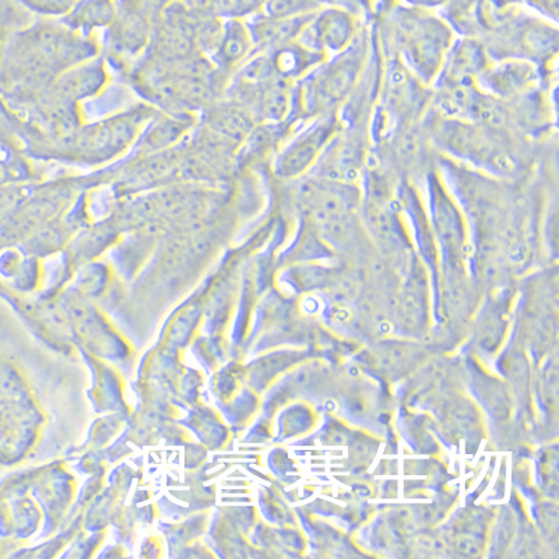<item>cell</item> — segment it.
Wrapping results in <instances>:
<instances>
[{"label":"cell","instance_id":"cell-3","mask_svg":"<svg viewBox=\"0 0 559 559\" xmlns=\"http://www.w3.org/2000/svg\"><path fill=\"white\" fill-rule=\"evenodd\" d=\"M146 118V111H143L142 115L140 111L121 115L118 118L94 123L82 131L76 129L61 142L74 156L86 159V162H105L131 146L138 136L140 123H143Z\"/></svg>","mask_w":559,"mask_h":559},{"label":"cell","instance_id":"cell-11","mask_svg":"<svg viewBox=\"0 0 559 559\" xmlns=\"http://www.w3.org/2000/svg\"><path fill=\"white\" fill-rule=\"evenodd\" d=\"M313 14L296 19H273L264 16V14L254 17L251 23L247 24L254 51L267 52L282 47V45L296 41Z\"/></svg>","mask_w":559,"mask_h":559},{"label":"cell","instance_id":"cell-6","mask_svg":"<svg viewBox=\"0 0 559 559\" xmlns=\"http://www.w3.org/2000/svg\"><path fill=\"white\" fill-rule=\"evenodd\" d=\"M357 35V19L353 13L338 8H321L309 20L297 41L312 51L334 57L347 49Z\"/></svg>","mask_w":559,"mask_h":559},{"label":"cell","instance_id":"cell-1","mask_svg":"<svg viewBox=\"0 0 559 559\" xmlns=\"http://www.w3.org/2000/svg\"><path fill=\"white\" fill-rule=\"evenodd\" d=\"M391 29L404 67L423 84L436 82L452 45L448 24L427 13L402 10L392 20Z\"/></svg>","mask_w":559,"mask_h":559},{"label":"cell","instance_id":"cell-19","mask_svg":"<svg viewBox=\"0 0 559 559\" xmlns=\"http://www.w3.org/2000/svg\"><path fill=\"white\" fill-rule=\"evenodd\" d=\"M33 12L48 17H64L78 0H22Z\"/></svg>","mask_w":559,"mask_h":559},{"label":"cell","instance_id":"cell-8","mask_svg":"<svg viewBox=\"0 0 559 559\" xmlns=\"http://www.w3.org/2000/svg\"><path fill=\"white\" fill-rule=\"evenodd\" d=\"M107 82L104 63L90 59L76 67L63 70L43 90V96L67 104H76L80 99L96 96Z\"/></svg>","mask_w":559,"mask_h":559},{"label":"cell","instance_id":"cell-18","mask_svg":"<svg viewBox=\"0 0 559 559\" xmlns=\"http://www.w3.org/2000/svg\"><path fill=\"white\" fill-rule=\"evenodd\" d=\"M321 8L318 0H266L262 10L264 16L296 19L317 13Z\"/></svg>","mask_w":559,"mask_h":559},{"label":"cell","instance_id":"cell-5","mask_svg":"<svg viewBox=\"0 0 559 559\" xmlns=\"http://www.w3.org/2000/svg\"><path fill=\"white\" fill-rule=\"evenodd\" d=\"M29 43L52 64L58 74L63 70L87 62L97 55V47L86 35L55 24H38L26 34Z\"/></svg>","mask_w":559,"mask_h":559},{"label":"cell","instance_id":"cell-17","mask_svg":"<svg viewBox=\"0 0 559 559\" xmlns=\"http://www.w3.org/2000/svg\"><path fill=\"white\" fill-rule=\"evenodd\" d=\"M115 13L117 10L111 0H78L63 17V23L70 29L86 35L93 29L111 26Z\"/></svg>","mask_w":559,"mask_h":559},{"label":"cell","instance_id":"cell-20","mask_svg":"<svg viewBox=\"0 0 559 559\" xmlns=\"http://www.w3.org/2000/svg\"><path fill=\"white\" fill-rule=\"evenodd\" d=\"M264 2L266 0H231L234 19L257 12V10L263 8Z\"/></svg>","mask_w":559,"mask_h":559},{"label":"cell","instance_id":"cell-9","mask_svg":"<svg viewBox=\"0 0 559 559\" xmlns=\"http://www.w3.org/2000/svg\"><path fill=\"white\" fill-rule=\"evenodd\" d=\"M185 153L179 147L163 150V152L143 154L136 162L124 169L122 183L132 189L156 187L167 178L177 174L183 159Z\"/></svg>","mask_w":559,"mask_h":559},{"label":"cell","instance_id":"cell-22","mask_svg":"<svg viewBox=\"0 0 559 559\" xmlns=\"http://www.w3.org/2000/svg\"><path fill=\"white\" fill-rule=\"evenodd\" d=\"M456 546L457 550L463 552L464 556H476V554L480 551V546H478V543L468 536L459 538Z\"/></svg>","mask_w":559,"mask_h":559},{"label":"cell","instance_id":"cell-16","mask_svg":"<svg viewBox=\"0 0 559 559\" xmlns=\"http://www.w3.org/2000/svg\"><path fill=\"white\" fill-rule=\"evenodd\" d=\"M191 127V118L187 115L182 118H157L140 138L139 150L142 152L140 156L174 147V144H177Z\"/></svg>","mask_w":559,"mask_h":559},{"label":"cell","instance_id":"cell-15","mask_svg":"<svg viewBox=\"0 0 559 559\" xmlns=\"http://www.w3.org/2000/svg\"><path fill=\"white\" fill-rule=\"evenodd\" d=\"M253 51V41L247 24L239 19H229L226 24H223L222 38H219L217 51L214 53L223 68L238 67Z\"/></svg>","mask_w":559,"mask_h":559},{"label":"cell","instance_id":"cell-2","mask_svg":"<svg viewBox=\"0 0 559 559\" xmlns=\"http://www.w3.org/2000/svg\"><path fill=\"white\" fill-rule=\"evenodd\" d=\"M366 59V48L357 38L343 52L334 55L332 62L324 61L304 78L301 83L302 111L313 117L333 114L356 87Z\"/></svg>","mask_w":559,"mask_h":559},{"label":"cell","instance_id":"cell-4","mask_svg":"<svg viewBox=\"0 0 559 559\" xmlns=\"http://www.w3.org/2000/svg\"><path fill=\"white\" fill-rule=\"evenodd\" d=\"M337 129L334 114L321 115L297 133L278 153L274 174L280 179H297L311 169L331 143Z\"/></svg>","mask_w":559,"mask_h":559},{"label":"cell","instance_id":"cell-13","mask_svg":"<svg viewBox=\"0 0 559 559\" xmlns=\"http://www.w3.org/2000/svg\"><path fill=\"white\" fill-rule=\"evenodd\" d=\"M274 72L280 79L296 80L306 78L311 70L326 61V55L312 51L296 41L282 45L267 51Z\"/></svg>","mask_w":559,"mask_h":559},{"label":"cell","instance_id":"cell-14","mask_svg":"<svg viewBox=\"0 0 559 559\" xmlns=\"http://www.w3.org/2000/svg\"><path fill=\"white\" fill-rule=\"evenodd\" d=\"M254 119L241 104L229 102L209 112L207 128L228 143H241L254 128Z\"/></svg>","mask_w":559,"mask_h":559},{"label":"cell","instance_id":"cell-7","mask_svg":"<svg viewBox=\"0 0 559 559\" xmlns=\"http://www.w3.org/2000/svg\"><path fill=\"white\" fill-rule=\"evenodd\" d=\"M474 82L484 93L499 99L522 97L536 87L538 70L526 59H502L487 64Z\"/></svg>","mask_w":559,"mask_h":559},{"label":"cell","instance_id":"cell-10","mask_svg":"<svg viewBox=\"0 0 559 559\" xmlns=\"http://www.w3.org/2000/svg\"><path fill=\"white\" fill-rule=\"evenodd\" d=\"M487 64V52L480 43L471 37L457 39L449 48L436 83L474 80L486 69Z\"/></svg>","mask_w":559,"mask_h":559},{"label":"cell","instance_id":"cell-12","mask_svg":"<svg viewBox=\"0 0 559 559\" xmlns=\"http://www.w3.org/2000/svg\"><path fill=\"white\" fill-rule=\"evenodd\" d=\"M111 41L114 48L123 55H138L143 51L152 34V24L143 10L127 8L115 13L111 23Z\"/></svg>","mask_w":559,"mask_h":559},{"label":"cell","instance_id":"cell-21","mask_svg":"<svg viewBox=\"0 0 559 559\" xmlns=\"http://www.w3.org/2000/svg\"><path fill=\"white\" fill-rule=\"evenodd\" d=\"M526 3L538 10L544 16L557 20V0H526Z\"/></svg>","mask_w":559,"mask_h":559}]
</instances>
